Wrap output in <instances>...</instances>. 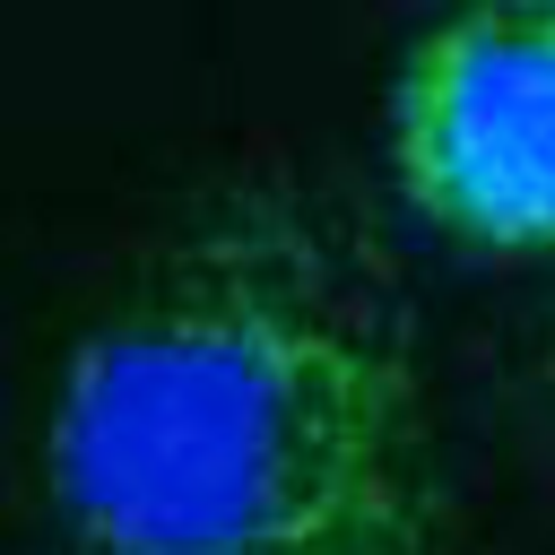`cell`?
I'll list each match as a JSON object with an SVG mask.
<instances>
[{"label":"cell","instance_id":"cell-2","mask_svg":"<svg viewBox=\"0 0 555 555\" xmlns=\"http://www.w3.org/2000/svg\"><path fill=\"white\" fill-rule=\"evenodd\" d=\"M390 182L460 251H555V0L460 9L390 78Z\"/></svg>","mask_w":555,"mask_h":555},{"label":"cell","instance_id":"cell-1","mask_svg":"<svg viewBox=\"0 0 555 555\" xmlns=\"http://www.w3.org/2000/svg\"><path fill=\"white\" fill-rule=\"evenodd\" d=\"M43 494L78 555H451L408 321L286 191L217 199L87 321Z\"/></svg>","mask_w":555,"mask_h":555}]
</instances>
